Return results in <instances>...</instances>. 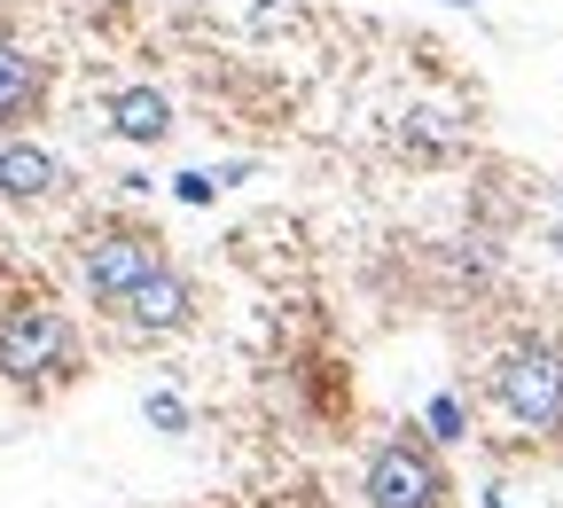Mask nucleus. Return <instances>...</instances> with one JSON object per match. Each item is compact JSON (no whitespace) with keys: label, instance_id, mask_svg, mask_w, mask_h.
Segmentation results:
<instances>
[{"label":"nucleus","instance_id":"obj_1","mask_svg":"<svg viewBox=\"0 0 563 508\" xmlns=\"http://www.w3.org/2000/svg\"><path fill=\"white\" fill-rule=\"evenodd\" d=\"M485 391H493V407H501L517 430H532V439H555V430H563V344H555V336L509 344L501 360H493Z\"/></svg>","mask_w":563,"mask_h":508},{"label":"nucleus","instance_id":"obj_2","mask_svg":"<svg viewBox=\"0 0 563 508\" xmlns=\"http://www.w3.org/2000/svg\"><path fill=\"white\" fill-rule=\"evenodd\" d=\"M79 368V336L55 306H9L0 313V376L9 384H55Z\"/></svg>","mask_w":563,"mask_h":508},{"label":"nucleus","instance_id":"obj_3","mask_svg":"<svg viewBox=\"0 0 563 508\" xmlns=\"http://www.w3.org/2000/svg\"><path fill=\"white\" fill-rule=\"evenodd\" d=\"M165 266V251H157V235L150 228H102L95 243H87V258H79V274H87V298L95 306H125V289L133 281H150Z\"/></svg>","mask_w":563,"mask_h":508},{"label":"nucleus","instance_id":"obj_4","mask_svg":"<svg viewBox=\"0 0 563 508\" xmlns=\"http://www.w3.org/2000/svg\"><path fill=\"white\" fill-rule=\"evenodd\" d=\"M361 493H368V508H439L446 500V470L431 462V446L391 439V446H376Z\"/></svg>","mask_w":563,"mask_h":508},{"label":"nucleus","instance_id":"obj_5","mask_svg":"<svg viewBox=\"0 0 563 508\" xmlns=\"http://www.w3.org/2000/svg\"><path fill=\"white\" fill-rule=\"evenodd\" d=\"M118 321H125L133 336H173V329H188V321H196V281H188L180 266H157L150 281L125 289Z\"/></svg>","mask_w":563,"mask_h":508},{"label":"nucleus","instance_id":"obj_6","mask_svg":"<svg viewBox=\"0 0 563 508\" xmlns=\"http://www.w3.org/2000/svg\"><path fill=\"white\" fill-rule=\"evenodd\" d=\"M110 133L133 141V150H157V141L173 133V95H157V87H118V95H110Z\"/></svg>","mask_w":563,"mask_h":508},{"label":"nucleus","instance_id":"obj_7","mask_svg":"<svg viewBox=\"0 0 563 508\" xmlns=\"http://www.w3.org/2000/svg\"><path fill=\"white\" fill-rule=\"evenodd\" d=\"M55 188H63V165L40 150V141H9V150H0V196L9 203H40Z\"/></svg>","mask_w":563,"mask_h":508},{"label":"nucleus","instance_id":"obj_8","mask_svg":"<svg viewBox=\"0 0 563 508\" xmlns=\"http://www.w3.org/2000/svg\"><path fill=\"white\" fill-rule=\"evenodd\" d=\"M40 102H47V70L16 40H0V125H24Z\"/></svg>","mask_w":563,"mask_h":508},{"label":"nucleus","instance_id":"obj_9","mask_svg":"<svg viewBox=\"0 0 563 508\" xmlns=\"http://www.w3.org/2000/svg\"><path fill=\"white\" fill-rule=\"evenodd\" d=\"M431 439H439V446L470 439V430H462V399H454V391H439V399H431Z\"/></svg>","mask_w":563,"mask_h":508},{"label":"nucleus","instance_id":"obj_10","mask_svg":"<svg viewBox=\"0 0 563 508\" xmlns=\"http://www.w3.org/2000/svg\"><path fill=\"white\" fill-rule=\"evenodd\" d=\"M173 196H180V203H211V196H220V173H180Z\"/></svg>","mask_w":563,"mask_h":508},{"label":"nucleus","instance_id":"obj_11","mask_svg":"<svg viewBox=\"0 0 563 508\" xmlns=\"http://www.w3.org/2000/svg\"><path fill=\"white\" fill-rule=\"evenodd\" d=\"M150 422H157V430H188V407H180L173 391H150Z\"/></svg>","mask_w":563,"mask_h":508},{"label":"nucleus","instance_id":"obj_12","mask_svg":"<svg viewBox=\"0 0 563 508\" xmlns=\"http://www.w3.org/2000/svg\"><path fill=\"white\" fill-rule=\"evenodd\" d=\"M446 9H477V0H446Z\"/></svg>","mask_w":563,"mask_h":508}]
</instances>
